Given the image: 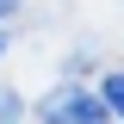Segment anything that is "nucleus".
Listing matches in <instances>:
<instances>
[{"label":"nucleus","instance_id":"f257e3e1","mask_svg":"<svg viewBox=\"0 0 124 124\" xmlns=\"http://www.w3.org/2000/svg\"><path fill=\"white\" fill-rule=\"evenodd\" d=\"M44 124H112V112H106V99H93V93L62 87V93L44 99Z\"/></svg>","mask_w":124,"mask_h":124},{"label":"nucleus","instance_id":"f03ea898","mask_svg":"<svg viewBox=\"0 0 124 124\" xmlns=\"http://www.w3.org/2000/svg\"><path fill=\"white\" fill-rule=\"evenodd\" d=\"M99 99H106L112 118H124V68H112V75H106V93H99Z\"/></svg>","mask_w":124,"mask_h":124},{"label":"nucleus","instance_id":"7ed1b4c3","mask_svg":"<svg viewBox=\"0 0 124 124\" xmlns=\"http://www.w3.org/2000/svg\"><path fill=\"white\" fill-rule=\"evenodd\" d=\"M13 13H19V0H0V19H13Z\"/></svg>","mask_w":124,"mask_h":124}]
</instances>
